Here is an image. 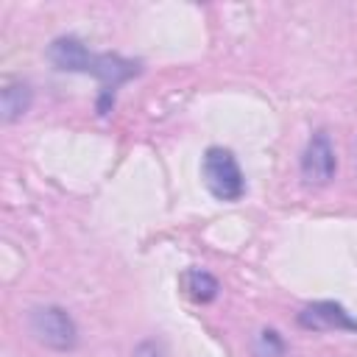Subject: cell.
I'll use <instances>...</instances> for the list:
<instances>
[{
    "label": "cell",
    "instance_id": "1",
    "mask_svg": "<svg viewBox=\"0 0 357 357\" xmlns=\"http://www.w3.org/2000/svg\"><path fill=\"white\" fill-rule=\"evenodd\" d=\"M201 176L206 190L218 201H240L245 195V176L237 165V156L229 148H220V145L206 148L201 159Z\"/></svg>",
    "mask_w": 357,
    "mask_h": 357
},
{
    "label": "cell",
    "instance_id": "2",
    "mask_svg": "<svg viewBox=\"0 0 357 357\" xmlns=\"http://www.w3.org/2000/svg\"><path fill=\"white\" fill-rule=\"evenodd\" d=\"M31 335L53 351H73L78 346V326L73 315L59 304H42L28 312Z\"/></svg>",
    "mask_w": 357,
    "mask_h": 357
},
{
    "label": "cell",
    "instance_id": "3",
    "mask_svg": "<svg viewBox=\"0 0 357 357\" xmlns=\"http://www.w3.org/2000/svg\"><path fill=\"white\" fill-rule=\"evenodd\" d=\"M337 170L335 145L326 131H315L301 151V178L307 184H329Z\"/></svg>",
    "mask_w": 357,
    "mask_h": 357
},
{
    "label": "cell",
    "instance_id": "4",
    "mask_svg": "<svg viewBox=\"0 0 357 357\" xmlns=\"http://www.w3.org/2000/svg\"><path fill=\"white\" fill-rule=\"evenodd\" d=\"M298 324L304 329L326 332V329H343V332H357V318L349 315V310L337 301H312L298 312Z\"/></svg>",
    "mask_w": 357,
    "mask_h": 357
},
{
    "label": "cell",
    "instance_id": "5",
    "mask_svg": "<svg viewBox=\"0 0 357 357\" xmlns=\"http://www.w3.org/2000/svg\"><path fill=\"white\" fill-rule=\"evenodd\" d=\"M47 59L61 73H86L89 75L92 61H95V53L86 50V45L81 39H75V36H59V39L50 42Z\"/></svg>",
    "mask_w": 357,
    "mask_h": 357
},
{
    "label": "cell",
    "instance_id": "6",
    "mask_svg": "<svg viewBox=\"0 0 357 357\" xmlns=\"http://www.w3.org/2000/svg\"><path fill=\"white\" fill-rule=\"evenodd\" d=\"M33 103V89L28 81L22 78H8L3 84V95H0V106H3V120L6 123H17L20 117L28 114Z\"/></svg>",
    "mask_w": 357,
    "mask_h": 357
},
{
    "label": "cell",
    "instance_id": "7",
    "mask_svg": "<svg viewBox=\"0 0 357 357\" xmlns=\"http://www.w3.org/2000/svg\"><path fill=\"white\" fill-rule=\"evenodd\" d=\"M181 287H184V293H187L195 304H209V301L218 298L220 282H218L209 271H204V268H187V271L181 273Z\"/></svg>",
    "mask_w": 357,
    "mask_h": 357
},
{
    "label": "cell",
    "instance_id": "8",
    "mask_svg": "<svg viewBox=\"0 0 357 357\" xmlns=\"http://www.w3.org/2000/svg\"><path fill=\"white\" fill-rule=\"evenodd\" d=\"M254 357H284L287 354V343L276 329H259L254 335Z\"/></svg>",
    "mask_w": 357,
    "mask_h": 357
},
{
    "label": "cell",
    "instance_id": "9",
    "mask_svg": "<svg viewBox=\"0 0 357 357\" xmlns=\"http://www.w3.org/2000/svg\"><path fill=\"white\" fill-rule=\"evenodd\" d=\"M134 357H165V349H162V343H156V340H142V343L134 349Z\"/></svg>",
    "mask_w": 357,
    "mask_h": 357
}]
</instances>
